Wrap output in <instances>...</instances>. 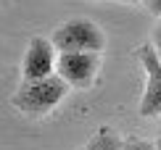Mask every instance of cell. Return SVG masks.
<instances>
[{"label": "cell", "instance_id": "1", "mask_svg": "<svg viewBox=\"0 0 161 150\" xmlns=\"http://www.w3.org/2000/svg\"><path fill=\"white\" fill-rule=\"evenodd\" d=\"M71 87L66 84L64 77L53 74L45 79H35V82H24L19 84V90L11 95V105L16 111H21L24 116L40 119V116H48L53 108H58V103L69 95Z\"/></svg>", "mask_w": 161, "mask_h": 150}, {"label": "cell", "instance_id": "2", "mask_svg": "<svg viewBox=\"0 0 161 150\" xmlns=\"http://www.w3.org/2000/svg\"><path fill=\"white\" fill-rule=\"evenodd\" d=\"M53 45L58 53H103L106 35L92 19H69L53 29Z\"/></svg>", "mask_w": 161, "mask_h": 150}, {"label": "cell", "instance_id": "3", "mask_svg": "<svg viewBox=\"0 0 161 150\" xmlns=\"http://www.w3.org/2000/svg\"><path fill=\"white\" fill-rule=\"evenodd\" d=\"M135 56L145 71V90H143L137 111L143 119H158L161 116V56L153 47V42L140 45Z\"/></svg>", "mask_w": 161, "mask_h": 150}, {"label": "cell", "instance_id": "4", "mask_svg": "<svg viewBox=\"0 0 161 150\" xmlns=\"http://www.w3.org/2000/svg\"><path fill=\"white\" fill-rule=\"evenodd\" d=\"M100 53H58L56 74L66 79L71 90H90L100 74Z\"/></svg>", "mask_w": 161, "mask_h": 150}, {"label": "cell", "instance_id": "5", "mask_svg": "<svg viewBox=\"0 0 161 150\" xmlns=\"http://www.w3.org/2000/svg\"><path fill=\"white\" fill-rule=\"evenodd\" d=\"M58 69V50L53 45L50 37H35L29 40V47L24 53L21 61V79L24 82H35L53 77Z\"/></svg>", "mask_w": 161, "mask_h": 150}, {"label": "cell", "instance_id": "6", "mask_svg": "<svg viewBox=\"0 0 161 150\" xmlns=\"http://www.w3.org/2000/svg\"><path fill=\"white\" fill-rule=\"evenodd\" d=\"M87 150H124V140H119L108 126L98 129V134H92V140L87 142Z\"/></svg>", "mask_w": 161, "mask_h": 150}, {"label": "cell", "instance_id": "7", "mask_svg": "<svg viewBox=\"0 0 161 150\" xmlns=\"http://www.w3.org/2000/svg\"><path fill=\"white\" fill-rule=\"evenodd\" d=\"M124 150H158V147H156V142H151V140L127 137V140H124Z\"/></svg>", "mask_w": 161, "mask_h": 150}, {"label": "cell", "instance_id": "8", "mask_svg": "<svg viewBox=\"0 0 161 150\" xmlns=\"http://www.w3.org/2000/svg\"><path fill=\"white\" fill-rule=\"evenodd\" d=\"M151 42H153V47H156L158 56H161V19L156 21V26H153V32H151Z\"/></svg>", "mask_w": 161, "mask_h": 150}, {"label": "cell", "instance_id": "9", "mask_svg": "<svg viewBox=\"0 0 161 150\" xmlns=\"http://www.w3.org/2000/svg\"><path fill=\"white\" fill-rule=\"evenodd\" d=\"M145 11H148V13H153V16H156V19H161V0H145Z\"/></svg>", "mask_w": 161, "mask_h": 150}, {"label": "cell", "instance_id": "10", "mask_svg": "<svg viewBox=\"0 0 161 150\" xmlns=\"http://www.w3.org/2000/svg\"><path fill=\"white\" fill-rule=\"evenodd\" d=\"M119 3H145V0H119Z\"/></svg>", "mask_w": 161, "mask_h": 150}, {"label": "cell", "instance_id": "11", "mask_svg": "<svg viewBox=\"0 0 161 150\" xmlns=\"http://www.w3.org/2000/svg\"><path fill=\"white\" fill-rule=\"evenodd\" d=\"M158 137H161V116H158Z\"/></svg>", "mask_w": 161, "mask_h": 150}, {"label": "cell", "instance_id": "12", "mask_svg": "<svg viewBox=\"0 0 161 150\" xmlns=\"http://www.w3.org/2000/svg\"><path fill=\"white\" fill-rule=\"evenodd\" d=\"M156 147H158V150H161V137H158V140H156Z\"/></svg>", "mask_w": 161, "mask_h": 150}, {"label": "cell", "instance_id": "13", "mask_svg": "<svg viewBox=\"0 0 161 150\" xmlns=\"http://www.w3.org/2000/svg\"><path fill=\"white\" fill-rule=\"evenodd\" d=\"M82 150H87V147H82Z\"/></svg>", "mask_w": 161, "mask_h": 150}]
</instances>
